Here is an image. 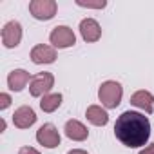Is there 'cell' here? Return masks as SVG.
Listing matches in <instances>:
<instances>
[{
    "label": "cell",
    "instance_id": "cell-1",
    "mask_svg": "<svg viewBox=\"0 0 154 154\" xmlns=\"http://www.w3.org/2000/svg\"><path fill=\"white\" fill-rule=\"evenodd\" d=\"M114 134L125 147L138 149L150 138V122L141 112L125 111L114 123Z\"/></svg>",
    "mask_w": 154,
    "mask_h": 154
},
{
    "label": "cell",
    "instance_id": "cell-2",
    "mask_svg": "<svg viewBox=\"0 0 154 154\" xmlns=\"http://www.w3.org/2000/svg\"><path fill=\"white\" fill-rule=\"evenodd\" d=\"M122 96H123V87L114 80L103 82L98 89V98H100L102 105L107 109H116L122 103Z\"/></svg>",
    "mask_w": 154,
    "mask_h": 154
},
{
    "label": "cell",
    "instance_id": "cell-3",
    "mask_svg": "<svg viewBox=\"0 0 154 154\" xmlns=\"http://www.w3.org/2000/svg\"><path fill=\"white\" fill-rule=\"evenodd\" d=\"M53 85H54V76L51 72H38L29 82V93L35 98H40V96L44 98L45 94H49Z\"/></svg>",
    "mask_w": 154,
    "mask_h": 154
},
{
    "label": "cell",
    "instance_id": "cell-4",
    "mask_svg": "<svg viewBox=\"0 0 154 154\" xmlns=\"http://www.w3.org/2000/svg\"><path fill=\"white\" fill-rule=\"evenodd\" d=\"M58 11V4L54 0H31L29 13L36 20H51Z\"/></svg>",
    "mask_w": 154,
    "mask_h": 154
},
{
    "label": "cell",
    "instance_id": "cell-5",
    "mask_svg": "<svg viewBox=\"0 0 154 154\" xmlns=\"http://www.w3.org/2000/svg\"><path fill=\"white\" fill-rule=\"evenodd\" d=\"M49 40H51V44H53L54 49L56 47L58 49H67V47H71V45L76 44V36H74L72 29L67 27V26H56L51 31Z\"/></svg>",
    "mask_w": 154,
    "mask_h": 154
},
{
    "label": "cell",
    "instance_id": "cell-6",
    "mask_svg": "<svg viewBox=\"0 0 154 154\" xmlns=\"http://www.w3.org/2000/svg\"><path fill=\"white\" fill-rule=\"evenodd\" d=\"M36 141L45 149H54L60 145V132L53 123H44L36 131Z\"/></svg>",
    "mask_w": 154,
    "mask_h": 154
},
{
    "label": "cell",
    "instance_id": "cell-7",
    "mask_svg": "<svg viewBox=\"0 0 154 154\" xmlns=\"http://www.w3.org/2000/svg\"><path fill=\"white\" fill-rule=\"evenodd\" d=\"M20 40H22V26H20V22H17V20L8 22L2 27V44L8 49H13V47H17L20 44Z\"/></svg>",
    "mask_w": 154,
    "mask_h": 154
},
{
    "label": "cell",
    "instance_id": "cell-8",
    "mask_svg": "<svg viewBox=\"0 0 154 154\" xmlns=\"http://www.w3.org/2000/svg\"><path fill=\"white\" fill-rule=\"evenodd\" d=\"M56 60V49L53 45L38 44L31 49V62L33 63H53Z\"/></svg>",
    "mask_w": 154,
    "mask_h": 154
},
{
    "label": "cell",
    "instance_id": "cell-9",
    "mask_svg": "<svg viewBox=\"0 0 154 154\" xmlns=\"http://www.w3.org/2000/svg\"><path fill=\"white\" fill-rule=\"evenodd\" d=\"M31 78H33V76H31L26 69H15V71H11L9 76H8V87H9L11 91H15V93H20V91H24V87L31 82Z\"/></svg>",
    "mask_w": 154,
    "mask_h": 154
},
{
    "label": "cell",
    "instance_id": "cell-10",
    "mask_svg": "<svg viewBox=\"0 0 154 154\" xmlns=\"http://www.w3.org/2000/svg\"><path fill=\"white\" fill-rule=\"evenodd\" d=\"M35 122H36V114H35V111H33L29 105L18 107V109L15 111V114H13V123H15V127H18V129H29Z\"/></svg>",
    "mask_w": 154,
    "mask_h": 154
},
{
    "label": "cell",
    "instance_id": "cell-11",
    "mask_svg": "<svg viewBox=\"0 0 154 154\" xmlns=\"http://www.w3.org/2000/svg\"><path fill=\"white\" fill-rule=\"evenodd\" d=\"M80 33L85 42H98L102 36V27L94 18H84L80 22Z\"/></svg>",
    "mask_w": 154,
    "mask_h": 154
},
{
    "label": "cell",
    "instance_id": "cell-12",
    "mask_svg": "<svg viewBox=\"0 0 154 154\" xmlns=\"http://www.w3.org/2000/svg\"><path fill=\"white\" fill-rule=\"evenodd\" d=\"M63 131H65V136H67L69 140H72V141H84V140H87V136H89L87 127H85L82 122H78V120H69V122L65 123Z\"/></svg>",
    "mask_w": 154,
    "mask_h": 154
},
{
    "label": "cell",
    "instance_id": "cell-13",
    "mask_svg": "<svg viewBox=\"0 0 154 154\" xmlns=\"http://www.w3.org/2000/svg\"><path fill=\"white\" fill-rule=\"evenodd\" d=\"M131 105L150 114V112H154V96L149 91H136L131 96Z\"/></svg>",
    "mask_w": 154,
    "mask_h": 154
},
{
    "label": "cell",
    "instance_id": "cell-14",
    "mask_svg": "<svg viewBox=\"0 0 154 154\" xmlns=\"http://www.w3.org/2000/svg\"><path fill=\"white\" fill-rule=\"evenodd\" d=\"M85 118H87L93 125H96V127H103V125L109 123V114H107V111L102 109L100 105H89L87 111H85Z\"/></svg>",
    "mask_w": 154,
    "mask_h": 154
},
{
    "label": "cell",
    "instance_id": "cell-15",
    "mask_svg": "<svg viewBox=\"0 0 154 154\" xmlns=\"http://www.w3.org/2000/svg\"><path fill=\"white\" fill-rule=\"evenodd\" d=\"M60 105H62V94H60V93L45 94V96L40 100V109H42L44 112H54Z\"/></svg>",
    "mask_w": 154,
    "mask_h": 154
},
{
    "label": "cell",
    "instance_id": "cell-16",
    "mask_svg": "<svg viewBox=\"0 0 154 154\" xmlns=\"http://www.w3.org/2000/svg\"><path fill=\"white\" fill-rule=\"evenodd\" d=\"M76 6H80V8H96V9H103L107 6L105 0H100V2H82V0H78L76 2Z\"/></svg>",
    "mask_w": 154,
    "mask_h": 154
},
{
    "label": "cell",
    "instance_id": "cell-17",
    "mask_svg": "<svg viewBox=\"0 0 154 154\" xmlns=\"http://www.w3.org/2000/svg\"><path fill=\"white\" fill-rule=\"evenodd\" d=\"M11 105V96L8 94V93H2V94H0V109H8Z\"/></svg>",
    "mask_w": 154,
    "mask_h": 154
},
{
    "label": "cell",
    "instance_id": "cell-18",
    "mask_svg": "<svg viewBox=\"0 0 154 154\" xmlns=\"http://www.w3.org/2000/svg\"><path fill=\"white\" fill-rule=\"evenodd\" d=\"M18 154H40V152L36 149H33V147H22L18 150Z\"/></svg>",
    "mask_w": 154,
    "mask_h": 154
},
{
    "label": "cell",
    "instance_id": "cell-19",
    "mask_svg": "<svg viewBox=\"0 0 154 154\" xmlns=\"http://www.w3.org/2000/svg\"><path fill=\"white\" fill-rule=\"evenodd\" d=\"M140 154H154V143H150V145H147L143 150H140Z\"/></svg>",
    "mask_w": 154,
    "mask_h": 154
},
{
    "label": "cell",
    "instance_id": "cell-20",
    "mask_svg": "<svg viewBox=\"0 0 154 154\" xmlns=\"http://www.w3.org/2000/svg\"><path fill=\"white\" fill-rule=\"evenodd\" d=\"M67 154H87V150H82V149H72V150H69Z\"/></svg>",
    "mask_w": 154,
    "mask_h": 154
}]
</instances>
